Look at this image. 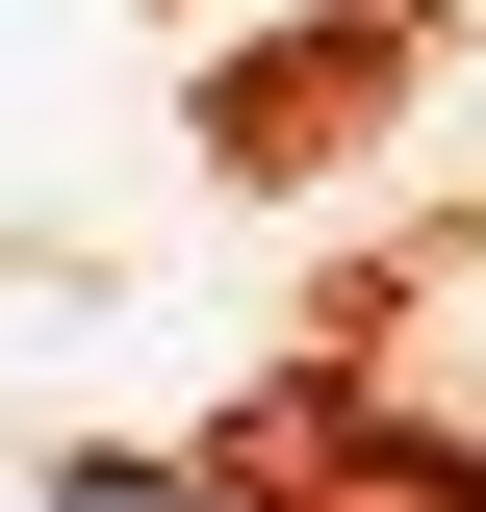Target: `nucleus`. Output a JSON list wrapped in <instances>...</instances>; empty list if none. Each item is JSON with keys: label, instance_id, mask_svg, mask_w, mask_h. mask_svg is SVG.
Masks as SVG:
<instances>
[{"label": "nucleus", "instance_id": "obj_1", "mask_svg": "<svg viewBox=\"0 0 486 512\" xmlns=\"http://www.w3.org/2000/svg\"><path fill=\"white\" fill-rule=\"evenodd\" d=\"M52 512H180V487H154V461H77V487H52Z\"/></svg>", "mask_w": 486, "mask_h": 512}]
</instances>
